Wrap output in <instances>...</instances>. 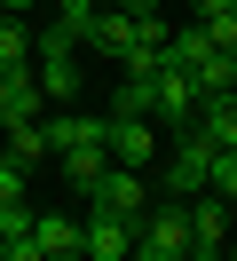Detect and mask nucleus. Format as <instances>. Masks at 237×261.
Returning a JSON list of instances; mask_svg holds the SVG:
<instances>
[{
  "instance_id": "nucleus-22",
  "label": "nucleus",
  "mask_w": 237,
  "mask_h": 261,
  "mask_svg": "<svg viewBox=\"0 0 237 261\" xmlns=\"http://www.w3.org/2000/svg\"><path fill=\"white\" fill-rule=\"evenodd\" d=\"M221 261H237V238H229V245H221Z\"/></svg>"
},
{
  "instance_id": "nucleus-16",
  "label": "nucleus",
  "mask_w": 237,
  "mask_h": 261,
  "mask_svg": "<svg viewBox=\"0 0 237 261\" xmlns=\"http://www.w3.org/2000/svg\"><path fill=\"white\" fill-rule=\"evenodd\" d=\"M205 190H214L221 206H237V150H214V166H205Z\"/></svg>"
},
{
  "instance_id": "nucleus-19",
  "label": "nucleus",
  "mask_w": 237,
  "mask_h": 261,
  "mask_svg": "<svg viewBox=\"0 0 237 261\" xmlns=\"http://www.w3.org/2000/svg\"><path fill=\"white\" fill-rule=\"evenodd\" d=\"M40 8H56V16H79V8H95V0H40Z\"/></svg>"
},
{
  "instance_id": "nucleus-8",
  "label": "nucleus",
  "mask_w": 237,
  "mask_h": 261,
  "mask_svg": "<svg viewBox=\"0 0 237 261\" xmlns=\"http://www.w3.org/2000/svg\"><path fill=\"white\" fill-rule=\"evenodd\" d=\"M205 166H214V143L190 127V135H182V150L166 159V190H174V198H198V190H205Z\"/></svg>"
},
{
  "instance_id": "nucleus-11",
  "label": "nucleus",
  "mask_w": 237,
  "mask_h": 261,
  "mask_svg": "<svg viewBox=\"0 0 237 261\" xmlns=\"http://www.w3.org/2000/svg\"><path fill=\"white\" fill-rule=\"evenodd\" d=\"M32 87H40L47 103H79V56H32Z\"/></svg>"
},
{
  "instance_id": "nucleus-15",
  "label": "nucleus",
  "mask_w": 237,
  "mask_h": 261,
  "mask_svg": "<svg viewBox=\"0 0 237 261\" xmlns=\"http://www.w3.org/2000/svg\"><path fill=\"white\" fill-rule=\"evenodd\" d=\"M111 111H126V119H150V71H126L119 80V103Z\"/></svg>"
},
{
  "instance_id": "nucleus-2",
  "label": "nucleus",
  "mask_w": 237,
  "mask_h": 261,
  "mask_svg": "<svg viewBox=\"0 0 237 261\" xmlns=\"http://www.w3.org/2000/svg\"><path fill=\"white\" fill-rule=\"evenodd\" d=\"M198 103H205L198 80H190V71L166 56V64L150 71V127H182V135H190V127H198Z\"/></svg>"
},
{
  "instance_id": "nucleus-10",
  "label": "nucleus",
  "mask_w": 237,
  "mask_h": 261,
  "mask_svg": "<svg viewBox=\"0 0 237 261\" xmlns=\"http://www.w3.org/2000/svg\"><path fill=\"white\" fill-rule=\"evenodd\" d=\"M32 245L40 261H79V214H32Z\"/></svg>"
},
{
  "instance_id": "nucleus-21",
  "label": "nucleus",
  "mask_w": 237,
  "mask_h": 261,
  "mask_svg": "<svg viewBox=\"0 0 237 261\" xmlns=\"http://www.w3.org/2000/svg\"><path fill=\"white\" fill-rule=\"evenodd\" d=\"M111 8H135V16H142V8H158V0H111Z\"/></svg>"
},
{
  "instance_id": "nucleus-9",
  "label": "nucleus",
  "mask_w": 237,
  "mask_h": 261,
  "mask_svg": "<svg viewBox=\"0 0 237 261\" xmlns=\"http://www.w3.org/2000/svg\"><path fill=\"white\" fill-rule=\"evenodd\" d=\"M79 253L87 261H135V229L111 222V214H87V222H79Z\"/></svg>"
},
{
  "instance_id": "nucleus-5",
  "label": "nucleus",
  "mask_w": 237,
  "mask_h": 261,
  "mask_svg": "<svg viewBox=\"0 0 237 261\" xmlns=\"http://www.w3.org/2000/svg\"><path fill=\"white\" fill-rule=\"evenodd\" d=\"M103 150H111V166H135V174H150V159H158V127H150V119L111 111V119H103Z\"/></svg>"
},
{
  "instance_id": "nucleus-1",
  "label": "nucleus",
  "mask_w": 237,
  "mask_h": 261,
  "mask_svg": "<svg viewBox=\"0 0 237 261\" xmlns=\"http://www.w3.org/2000/svg\"><path fill=\"white\" fill-rule=\"evenodd\" d=\"M166 56L190 71V80H198V95H229V87H237V64H229V56H221L214 40L198 32V24H182V32L166 40Z\"/></svg>"
},
{
  "instance_id": "nucleus-17",
  "label": "nucleus",
  "mask_w": 237,
  "mask_h": 261,
  "mask_svg": "<svg viewBox=\"0 0 237 261\" xmlns=\"http://www.w3.org/2000/svg\"><path fill=\"white\" fill-rule=\"evenodd\" d=\"M8 214H24V166L0 150V222H8Z\"/></svg>"
},
{
  "instance_id": "nucleus-12",
  "label": "nucleus",
  "mask_w": 237,
  "mask_h": 261,
  "mask_svg": "<svg viewBox=\"0 0 237 261\" xmlns=\"http://www.w3.org/2000/svg\"><path fill=\"white\" fill-rule=\"evenodd\" d=\"M198 135L214 150H237V95H205L198 103Z\"/></svg>"
},
{
  "instance_id": "nucleus-7",
  "label": "nucleus",
  "mask_w": 237,
  "mask_h": 261,
  "mask_svg": "<svg viewBox=\"0 0 237 261\" xmlns=\"http://www.w3.org/2000/svg\"><path fill=\"white\" fill-rule=\"evenodd\" d=\"M142 16H150V8H142ZM142 16H135V8H95V16H87V48H103V56L126 64V56L142 48Z\"/></svg>"
},
{
  "instance_id": "nucleus-3",
  "label": "nucleus",
  "mask_w": 237,
  "mask_h": 261,
  "mask_svg": "<svg viewBox=\"0 0 237 261\" xmlns=\"http://www.w3.org/2000/svg\"><path fill=\"white\" fill-rule=\"evenodd\" d=\"M142 206H150V190H142L135 166H103V182L87 190V214H111V222H126V229L142 222Z\"/></svg>"
},
{
  "instance_id": "nucleus-6",
  "label": "nucleus",
  "mask_w": 237,
  "mask_h": 261,
  "mask_svg": "<svg viewBox=\"0 0 237 261\" xmlns=\"http://www.w3.org/2000/svg\"><path fill=\"white\" fill-rule=\"evenodd\" d=\"M56 166H63V182L87 198L95 182H103V166H111V150H103V119H87V127H79V143H63V150H56Z\"/></svg>"
},
{
  "instance_id": "nucleus-20",
  "label": "nucleus",
  "mask_w": 237,
  "mask_h": 261,
  "mask_svg": "<svg viewBox=\"0 0 237 261\" xmlns=\"http://www.w3.org/2000/svg\"><path fill=\"white\" fill-rule=\"evenodd\" d=\"M135 261H190V253H158V245H135Z\"/></svg>"
},
{
  "instance_id": "nucleus-13",
  "label": "nucleus",
  "mask_w": 237,
  "mask_h": 261,
  "mask_svg": "<svg viewBox=\"0 0 237 261\" xmlns=\"http://www.w3.org/2000/svg\"><path fill=\"white\" fill-rule=\"evenodd\" d=\"M0 71H32V24L0 16Z\"/></svg>"
},
{
  "instance_id": "nucleus-14",
  "label": "nucleus",
  "mask_w": 237,
  "mask_h": 261,
  "mask_svg": "<svg viewBox=\"0 0 237 261\" xmlns=\"http://www.w3.org/2000/svg\"><path fill=\"white\" fill-rule=\"evenodd\" d=\"M0 135H8V159L24 166V174H32V166H47V135H40V119H32V127H0Z\"/></svg>"
},
{
  "instance_id": "nucleus-18",
  "label": "nucleus",
  "mask_w": 237,
  "mask_h": 261,
  "mask_svg": "<svg viewBox=\"0 0 237 261\" xmlns=\"http://www.w3.org/2000/svg\"><path fill=\"white\" fill-rule=\"evenodd\" d=\"M190 24H198V32H205V40H214V48L237 64V16H190Z\"/></svg>"
},
{
  "instance_id": "nucleus-4",
  "label": "nucleus",
  "mask_w": 237,
  "mask_h": 261,
  "mask_svg": "<svg viewBox=\"0 0 237 261\" xmlns=\"http://www.w3.org/2000/svg\"><path fill=\"white\" fill-rule=\"evenodd\" d=\"M182 222H190V261H221V245H229V206H221L214 190L182 198Z\"/></svg>"
}]
</instances>
